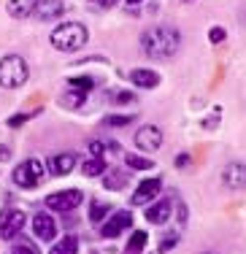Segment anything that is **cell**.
I'll use <instances>...</instances> for the list:
<instances>
[{"mask_svg": "<svg viewBox=\"0 0 246 254\" xmlns=\"http://www.w3.org/2000/svg\"><path fill=\"white\" fill-rule=\"evenodd\" d=\"M179 44H182V35H179L176 27H168V25H157V27H149L143 30L141 35V46L149 57L154 60H165L173 57L179 52Z\"/></svg>", "mask_w": 246, "mask_h": 254, "instance_id": "cell-1", "label": "cell"}, {"mask_svg": "<svg viewBox=\"0 0 246 254\" xmlns=\"http://www.w3.org/2000/svg\"><path fill=\"white\" fill-rule=\"evenodd\" d=\"M87 38H89L87 27L79 25V22H68V25H60L52 30V46L57 52H79L87 44Z\"/></svg>", "mask_w": 246, "mask_h": 254, "instance_id": "cell-2", "label": "cell"}, {"mask_svg": "<svg viewBox=\"0 0 246 254\" xmlns=\"http://www.w3.org/2000/svg\"><path fill=\"white\" fill-rule=\"evenodd\" d=\"M30 68L19 54H8V57L0 60V87L5 89H16L27 81Z\"/></svg>", "mask_w": 246, "mask_h": 254, "instance_id": "cell-3", "label": "cell"}, {"mask_svg": "<svg viewBox=\"0 0 246 254\" xmlns=\"http://www.w3.org/2000/svg\"><path fill=\"white\" fill-rule=\"evenodd\" d=\"M44 171H46V168L41 165L38 160H25V162H19V165L14 168L11 179H14V184L22 187V190H33V187L41 184V179H44Z\"/></svg>", "mask_w": 246, "mask_h": 254, "instance_id": "cell-4", "label": "cell"}, {"mask_svg": "<svg viewBox=\"0 0 246 254\" xmlns=\"http://www.w3.org/2000/svg\"><path fill=\"white\" fill-rule=\"evenodd\" d=\"M25 227V214L19 208H3L0 211V238L3 241H11L22 233Z\"/></svg>", "mask_w": 246, "mask_h": 254, "instance_id": "cell-5", "label": "cell"}, {"mask_svg": "<svg viewBox=\"0 0 246 254\" xmlns=\"http://www.w3.org/2000/svg\"><path fill=\"white\" fill-rule=\"evenodd\" d=\"M133 141L141 152H157V149L163 146V130L154 127V125H143L133 135Z\"/></svg>", "mask_w": 246, "mask_h": 254, "instance_id": "cell-6", "label": "cell"}, {"mask_svg": "<svg viewBox=\"0 0 246 254\" xmlns=\"http://www.w3.org/2000/svg\"><path fill=\"white\" fill-rule=\"evenodd\" d=\"M81 200H84V195L79 190H62V192H55V195L46 197V205L52 211H73L81 205Z\"/></svg>", "mask_w": 246, "mask_h": 254, "instance_id": "cell-7", "label": "cell"}, {"mask_svg": "<svg viewBox=\"0 0 246 254\" xmlns=\"http://www.w3.org/2000/svg\"><path fill=\"white\" fill-rule=\"evenodd\" d=\"M130 225H133V214H130V211H117L109 222H103L100 235H103V238H117V235H122Z\"/></svg>", "mask_w": 246, "mask_h": 254, "instance_id": "cell-8", "label": "cell"}, {"mask_svg": "<svg viewBox=\"0 0 246 254\" xmlns=\"http://www.w3.org/2000/svg\"><path fill=\"white\" fill-rule=\"evenodd\" d=\"M222 184L227 190H244L246 187V165L244 162H230L222 168Z\"/></svg>", "mask_w": 246, "mask_h": 254, "instance_id": "cell-9", "label": "cell"}, {"mask_svg": "<svg viewBox=\"0 0 246 254\" xmlns=\"http://www.w3.org/2000/svg\"><path fill=\"white\" fill-rule=\"evenodd\" d=\"M76 168V154L73 152H62V154H55L46 160V171L52 176H68L70 171Z\"/></svg>", "mask_w": 246, "mask_h": 254, "instance_id": "cell-10", "label": "cell"}, {"mask_svg": "<svg viewBox=\"0 0 246 254\" xmlns=\"http://www.w3.org/2000/svg\"><path fill=\"white\" fill-rule=\"evenodd\" d=\"M33 233L38 235L41 241H55V235H57V222L52 219L49 214H35V216H33Z\"/></svg>", "mask_w": 246, "mask_h": 254, "instance_id": "cell-11", "label": "cell"}, {"mask_svg": "<svg viewBox=\"0 0 246 254\" xmlns=\"http://www.w3.org/2000/svg\"><path fill=\"white\" fill-rule=\"evenodd\" d=\"M160 179H143L141 184L135 187V195L130 197L133 200V205H141V203H146V200H152V197H157V192H160Z\"/></svg>", "mask_w": 246, "mask_h": 254, "instance_id": "cell-12", "label": "cell"}, {"mask_svg": "<svg viewBox=\"0 0 246 254\" xmlns=\"http://www.w3.org/2000/svg\"><path fill=\"white\" fill-rule=\"evenodd\" d=\"M130 81H133L138 89H154L160 84V76L149 68H135L133 73H130Z\"/></svg>", "mask_w": 246, "mask_h": 254, "instance_id": "cell-13", "label": "cell"}, {"mask_svg": "<svg viewBox=\"0 0 246 254\" xmlns=\"http://www.w3.org/2000/svg\"><path fill=\"white\" fill-rule=\"evenodd\" d=\"M171 200H157L154 205H149L146 208V219L152 222V225H165L168 219H171Z\"/></svg>", "mask_w": 246, "mask_h": 254, "instance_id": "cell-14", "label": "cell"}, {"mask_svg": "<svg viewBox=\"0 0 246 254\" xmlns=\"http://www.w3.org/2000/svg\"><path fill=\"white\" fill-rule=\"evenodd\" d=\"M38 19H57L60 14H62V3H57V0H38V5H35L33 11Z\"/></svg>", "mask_w": 246, "mask_h": 254, "instance_id": "cell-15", "label": "cell"}, {"mask_svg": "<svg viewBox=\"0 0 246 254\" xmlns=\"http://www.w3.org/2000/svg\"><path fill=\"white\" fill-rule=\"evenodd\" d=\"M35 5H38V0H8L5 3V8H8L11 16H16V19H25L35 11Z\"/></svg>", "mask_w": 246, "mask_h": 254, "instance_id": "cell-16", "label": "cell"}, {"mask_svg": "<svg viewBox=\"0 0 246 254\" xmlns=\"http://www.w3.org/2000/svg\"><path fill=\"white\" fill-rule=\"evenodd\" d=\"M49 254H79V241H76L73 235H68V238L57 241Z\"/></svg>", "mask_w": 246, "mask_h": 254, "instance_id": "cell-17", "label": "cell"}, {"mask_svg": "<svg viewBox=\"0 0 246 254\" xmlns=\"http://www.w3.org/2000/svg\"><path fill=\"white\" fill-rule=\"evenodd\" d=\"M81 173L84 176H100V173H106V162H103V157H92V160H87L81 165Z\"/></svg>", "mask_w": 246, "mask_h": 254, "instance_id": "cell-18", "label": "cell"}, {"mask_svg": "<svg viewBox=\"0 0 246 254\" xmlns=\"http://www.w3.org/2000/svg\"><path fill=\"white\" fill-rule=\"evenodd\" d=\"M124 184H127V173H124V171H111L109 176L103 179V187H106V190H114V192L122 190Z\"/></svg>", "mask_w": 246, "mask_h": 254, "instance_id": "cell-19", "label": "cell"}, {"mask_svg": "<svg viewBox=\"0 0 246 254\" xmlns=\"http://www.w3.org/2000/svg\"><path fill=\"white\" fill-rule=\"evenodd\" d=\"M111 205L109 203H100V200H92V205H89V219L95 222V225H100V222H106V216H109Z\"/></svg>", "mask_w": 246, "mask_h": 254, "instance_id": "cell-20", "label": "cell"}, {"mask_svg": "<svg viewBox=\"0 0 246 254\" xmlns=\"http://www.w3.org/2000/svg\"><path fill=\"white\" fill-rule=\"evenodd\" d=\"M124 162H127V168H133V171H152V168H154L152 160L138 157V154H127V157H124Z\"/></svg>", "mask_w": 246, "mask_h": 254, "instance_id": "cell-21", "label": "cell"}, {"mask_svg": "<svg viewBox=\"0 0 246 254\" xmlns=\"http://www.w3.org/2000/svg\"><path fill=\"white\" fill-rule=\"evenodd\" d=\"M146 238H149V235L146 233H143V230H135V233L133 235H130V244H127V252H141L143 249V246H146Z\"/></svg>", "mask_w": 246, "mask_h": 254, "instance_id": "cell-22", "label": "cell"}, {"mask_svg": "<svg viewBox=\"0 0 246 254\" xmlns=\"http://www.w3.org/2000/svg\"><path fill=\"white\" fill-rule=\"evenodd\" d=\"M70 87L79 89V92H87V89L95 87V81H92L89 76H76V78H70Z\"/></svg>", "mask_w": 246, "mask_h": 254, "instance_id": "cell-23", "label": "cell"}, {"mask_svg": "<svg viewBox=\"0 0 246 254\" xmlns=\"http://www.w3.org/2000/svg\"><path fill=\"white\" fill-rule=\"evenodd\" d=\"M176 244H179V235H176V233H168L165 238H163V244L157 246V252H160V254H165V252H171Z\"/></svg>", "mask_w": 246, "mask_h": 254, "instance_id": "cell-24", "label": "cell"}, {"mask_svg": "<svg viewBox=\"0 0 246 254\" xmlns=\"http://www.w3.org/2000/svg\"><path fill=\"white\" fill-rule=\"evenodd\" d=\"M14 254H41V252H38V246H35V244H30V241H22V244H16Z\"/></svg>", "mask_w": 246, "mask_h": 254, "instance_id": "cell-25", "label": "cell"}, {"mask_svg": "<svg viewBox=\"0 0 246 254\" xmlns=\"http://www.w3.org/2000/svg\"><path fill=\"white\" fill-rule=\"evenodd\" d=\"M225 38H227V33L222 27H211V30H208V41H211V44H222Z\"/></svg>", "mask_w": 246, "mask_h": 254, "instance_id": "cell-26", "label": "cell"}, {"mask_svg": "<svg viewBox=\"0 0 246 254\" xmlns=\"http://www.w3.org/2000/svg\"><path fill=\"white\" fill-rule=\"evenodd\" d=\"M130 122H133V117H109V119H106V125H109V127H124Z\"/></svg>", "mask_w": 246, "mask_h": 254, "instance_id": "cell-27", "label": "cell"}, {"mask_svg": "<svg viewBox=\"0 0 246 254\" xmlns=\"http://www.w3.org/2000/svg\"><path fill=\"white\" fill-rule=\"evenodd\" d=\"M25 122H27V114H19V117H11L8 119L11 127H19V125H25Z\"/></svg>", "mask_w": 246, "mask_h": 254, "instance_id": "cell-28", "label": "cell"}, {"mask_svg": "<svg viewBox=\"0 0 246 254\" xmlns=\"http://www.w3.org/2000/svg\"><path fill=\"white\" fill-rule=\"evenodd\" d=\"M89 152H92V157H100V152H103V143L92 141V143H89Z\"/></svg>", "mask_w": 246, "mask_h": 254, "instance_id": "cell-29", "label": "cell"}, {"mask_svg": "<svg viewBox=\"0 0 246 254\" xmlns=\"http://www.w3.org/2000/svg\"><path fill=\"white\" fill-rule=\"evenodd\" d=\"M89 3L98 5V8H111V5L117 3V0H89Z\"/></svg>", "mask_w": 246, "mask_h": 254, "instance_id": "cell-30", "label": "cell"}, {"mask_svg": "<svg viewBox=\"0 0 246 254\" xmlns=\"http://www.w3.org/2000/svg\"><path fill=\"white\" fill-rule=\"evenodd\" d=\"M114 100H117V103H130V100H133V92H119Z\"/></svg>", "mask_w": 246, "mask_h": 254, "instance_id": "cell-31", "label": "cell"}, {"mask_svg": "<svg viewBox=\"0 0 246 254\" xmlns=\"http://www.w3.org/2000/svg\"><path fill=\"white\" fill-rule=\"evenodd\" d=\"M65 103H70V106H79V103H81V95H68V98H65Z\"/></svg>", "mask_w": 246, "mask_h": 254, "instance_id": "cell-32", "label": "cell"}, {"mask_svg": "<svg viewBox=\"0 0 246 254\" xmlns=\"http://www.w3.org/2000/svg\"><path fill=\"white\" fill-rule=\"evenodd\" d=\"M11 157V149L8 146H0V162H5Z\"/></svg>", "mask_w": 246, "mask_h": 254, "instance_id": "cell-33", "label": "cell"}, {"mask_svg": "<svg viewBox=\"0 0 246 254\" xmlns=\"http://www.w3.org/2000/svg\"><path fill=\"white\" fill-rule=\"evenodd\" d=\"M187 162H189V157H187V154H184V157H176V165H179V168H184Z\"/></svg>", "mask_w": 246, "mask_h": 254, "instance_id": "cell-34", "label": "cell"}, {"mask_svg": "<svg viewBox=\"0 0 246 254\" xmlns=\"http://www.w3.org/2000/svg\"><path fill=\"white\" fill-rule=\"evenodd\" d=\"M141 3H143V0H127V8H138Z\"/></svg>", "mask_w": 246, "mask_h": 254, "instance_id": "cell-35", "label": "cell"}, {"mask_svg": "<svg viewBox=\"0 0 246 254\" xmlns=\"http://www.w3.org/2000/svg\"><path fill=\"white\" fill-rule=\"evenodd\" d=\"M184 3H192V0H184Z\"/></svg>", "mask_w": 246, "mask_h": 254, "instance_id": "cell-36", "label": "cell"}, {"mask_svg": "<svg viewBox=\"0 0 246 254\" xmlns=\"http://www.w3.org/2000/svg\"><path fill=\"white\" fill-rule=\"evenodd\" d=\"M206 254H214V252H206Z\"/></svg>", "mask_w": 246, "mask_h": 254, "instance_id": "cell-37", "label": "cell"}]
</instances>
